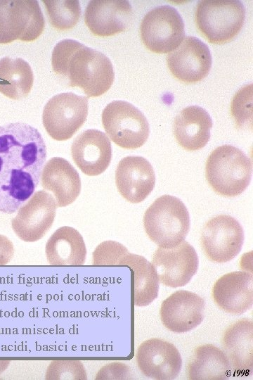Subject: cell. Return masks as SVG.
Wrapping results in <instances>:
<instances>
[{
    "mask_svg": "<svg viewBox=\"0 0 253 380\" xmlns=\"http://www.w3.org/2000/svg\"><path fill=\"white\" fill-rule=\"evenodd\" d=\"M187 370L188 377L191 380H224L231 374L226 354L212 344H205L195 349Z\"/></svg>",
    "mask_w": 253,
    "mask_h": 380,
    "instance_id": "d4e9b609",
    "label": "cell"
},
{
    "mask_svg": "<svg viewBox=\"0 0 253 380\" xmlns=\"http://www.w3.org/2000/svg\"><path fill=\"white\" fill-rule=\"evenodd\" d=\"M221 342L231 369L238 375H251L253 372L252 321L241 319L230 325L223 333Z\"/></svg>",
    "mask_w": 253,
    "mask_h": 380,
    "instance_id": "ffe728a7",
    "label": "cell"
},
{
    "mask_svg": "<svg viewBox=\"0 0 253 380\" xmlns=\"http://www.w3.org/2000/svg\"><path fill=\"white\" fill-rule=\"evenodd\" d=\"M244 231L231 215H220L207 222L201 234V246L206 256L219 263L233 260L241 251Z\"/></svg>",
    "mask_w": 253,
    "mask_h": 380,
    "instance_id": "30bf717a",
    "label": "cell"
},
{
    "mask_svg": "<svg viewBox=\"0 0 253 380\" xmlns=\"http://www.w3.org/2000/svg\"><path fill=\"white\" fill-rule=\"evenodd\" d=\"M0 92L11 99L26 97L34 83V75L30 65L20 58L4 57L0 60Z\"/></svg>",
    "mask_w": 253,
    "mask_h": 380,
    "instance_id": "484cf974",
    "label": "cell"
},
{
    "mask_svg": "<svg viewBox=\"0 0 253 380\" xmlns=\"http://www.w3.org/2000/svg\"><path fill=\"white\" fill-rule=\"evenodd\" d=\"M168 68L174 77L187 83L201 81L209 74L212 58L209 47L195 37H186L167 56Z\"/></svg>",
    "mask_w": 253,
    "mask_h": 380,
    "instance_id": "4fadbf2b",
    "label": "cell"
},
{
    "mask_svg": "<svg viewBox=\"0 0 253 380\" xmlns=\"http://www.w3.org/2000/svg\"><path fill=\"white\" fill-rule=\"evenodd\" d=\"M115 184L119 193L127 201L138 203L144 201L155 184L152 165L141 156H126L118 163Z\"/></svg>",
    "mask_w": 253,
    "mask_h": 380,
    "instance_id": "2e32d148",
    "label": "cell"
},
{
    "mask_svg": "<svg viewBox=\"0 0 253 380\" xmlns=\"http://www.w3.org/2000/svg\"><path fill=\"white\" fill-rule=\"evenodd\" d=\"M212 127V120L209 114L198 106L183 108L176 116L173 124L177 142L187 151L202 148L209 140Z\"/></svg>",
    "mask_w": 253,
    "mask_h": 380,
    "instance_id": "7402d4cb",
    "label": "cell"
},
{
    "mask_svg": "<svg viewBox=\"0 0 253 380\" xmlns=\"http://www.w3.org/2000/svg\"><path fill=\"white\" fill-rule=\"evenodd\" d=\"M136 357L141 372L153 379H174L181 369L182 360L178 349L160 338L143 341L138 348Z\"/></svg>",
    "mask_w": 253,
    "mask_h": 380,
    "instance_id": "5bb4252c",
    "label": "cell"
},
{
    "mask_svg": "<svg viewBox=\"0 0 253 380\" xmlns=\"http://www.w3.org/2000/svg\"><path fill=\"white\" fill-rule=\"evenodd\" d=\"M102 122L110 139L123 148H139L149 137L146 117L126 101H114L108 103L102 112Z\"/></svg>",
    "mask_w": 253,
    "mask_h": 380,
    "instance_id": "8992f818",
    "label": "cell"
},
{
    "mask_svg": "<svg viewBox=\"0 0 253 380\" xmlns=\"http://www.w3.org/2000/svg\"><path fill=\"white\" fill-rule=\"evenodd\" d=\"M72 159L86 175H100L108 167L112 147L107 135L98 129H86L78 135L71 146Z\"/></svg>",
    "mask_w": 253,
    "mask_h": 380,
    "instance_id": "ac0fdd59",
    "label": "cell"
},
{
    "mask_svg": "<svg viewBox=\"0 0 253 380\" xmlns=\"http://www.w3.org/2000/svg\"><path fill=\"white\" fill-rule=\"evenodd\" d=\"M212 298L223 311L241 315L253 304V275L235 271L221 277L212 288Z\"/></svg>",
    "mask_w": 253,
    "mask_h": 380,
    "instance_id": "d6986e66",
    "label": "cell"
},
{
    "mask_svg": "<svg viewBox=\"0 0 253 380\" xmlns=\"http://www.w3.org/2000/svg\"><path fill=\"white\" fill-rule=\"evenodd\" d=\"M40 132L24 122L0 126V213H15L33 195L46 160Z\"/></svg>",
    "mask_w": 253,
    "mask_h": 380,
    "instance_id": "6da1fadb",
    "label": "cell"
},
{
    "mask_svg": "<svg viewBox=\"0 0 253 380\" xmlns=\"http://www.w3.org/2000/svg\"><path fill=\"white\" fill-rule=\"evenodd\" d=\"M198 262L195 248L183 241L174 247H159L153 254L152 264L160 282L177 288L190 281L197 270Z\"/></svg>",
    "mask_w": 253,
    "mask_h": 380,
    "instance_id": "7c38bea8",
    "label": "cell"
},
{
    "mask_svg": "<svg viewBox=\"0 0 253 380\" xmlns=\"http://www.w3.org/2000/svg\"><path fill=\"white\" fill-rule=\"evenodd\" d=\"M45 21L36 0H0V44L16 39L33 42L43 32Z\"/></svg>",
    "mask_w": 253,
    "mask_h": 380,
    "instance_id": "52a82bcc",
    "label": "cell"
},
{
    "mask_svg": "<svg viewBox=\"0 0 253 380\" xmlns=\"http://www.w3.org/2000/svg\"><path fill=\"white\" fill-rule=\"evenodd\" d=\"M52 26L58 30H67L74 27L81 15L79 2L77 0L42 1Z\"/></svg>",
    "mask_w": 253,
    "mask_h": 380,
    "instance_id": "4316f807",
    "label": "cell"
},
{
    "mask_svg": "<svg viewBox=\"0 0 253 380\" xmlns=\"http://www.w3.org/2000/svg\"><path fill=\"white\" fill-rule=\"evenodd\" d=\"M129 251L122 244L106 241L100 243L93 253V265L117 266L119 260Z\"/></svg>",
    "mask_w": 253,
    "mask_h": 380,
    "instance_id": "f546056e",
    "label": "cell"
},
{
    "mask_svg": "<svg viewBox=\"0 0 253 380\" xmlns=\"http://www.w3.org/2000/svg\"><path fill=\"white\" fill-rule=\"evenodd\" d=\"M51 194L38 191L19 209L11 221L15 234L25 242L42 239L51 227L57 208Z\"/></svg>",
    "mask_w": 253,
    "mask_h": 380,
    "instance_id": "8fae6325",
    "label": "cell"
},
{
    "mask_svg": "<svg viewBox=\"0 0 253 380\" xmlns=\"http://www.w3.org/2000/svg\"><path fill=\"white\" fill-rule=\"evenodd\" d=\"M53 72L79 87L89 97H97L111 87L115 72L110 60L103 53L73 39H63L54 46Z\"/></svg>",
    "mask_w": 253,
    "mask_h": 380,
    "instance_id": "7a4b0ae2",
    "label": "cell"
},
{
    "mask_svg": "<svg viewBox=\"0 0 253 380\" xmlns=\"http://www.w3.org/2000/svg\"><path fill=\"white\" fill-rule=\"evenodd\" d=\"M14 255V246L6 236L0 234V266L8 264Z\"/></svg>",
    "mask_w": 253,
    "mask_h": 380,
    "instance_id": "1f68e13d",
    "label": "cell"
},
{
    "mask_svg": "<svg viewBox=\"0 0 253 380\" xmlns=\"http://www.w3.org/2000/svg\"><path fill=\"white\" fill-rule=\"evenodd\" d=\"M252 175L251 159L232 145L216 148L205 165L207 182L215 192L226 197L241 194L249 184Z\"/></svg>",
    "mask_w": 253,
    "mask_h": 380,
    "instance_id": "3957f363",
    "label": "cell"
},
{
    "mask_svg": "<svg viewBox=\"0 0 253 380\" xmlns=\"http://www.w3.org/2000/svg\"><path fill=\"white\" fill-rule=\"evenodd\" d=\"M45 379H86V374L79 360H54L48 367Z\"/></svg>",
    "mask_w": 253,
    "mask_h": 380,
    "instance_id": "f1b7e54d",
    "label": "cell"
},
{
    "mask_svg": "<svg viewBox=\"0 0 253 380\" xmlns=\"http://www.w3.org/2000/svg\"><path fill=\"white\" fill-rule=\"evenodd\" d=\"M45 252L48 262L54 266L83 265L86 248L80 233L73 227L58 228L46 242Z\"/></svg>",
    "mask_w": 253,
    "mask_h": 380,
    "instance_id": "603a6c76",
    "label": "cell"
},
{
    "mask_svg": "<svg viewBox=\"0 0 253 380\" xmlns=\"http://www.w3.org/2000/svg\"><path fill=\"white\" fill-rule=\"evenodd\" d=\"M41 186L51 191L58 207L72 203L81 191V180L75 168L60 157L51 158L44 166Z\"/></svg>",
    "mask_w": 253,
    "mask_h": 380,
    "instance_id": "44dd1931",
    "label": "cell"
},
{
    "mask_svg": "<svg viewBox=\"0 0 253 380\" xmlns=\"http://www.w3.org/2000/svg\"><path fill=\"white\" fill-rule=\"evenodd\" d=\"M133 19V9L126 0H93L84 13V22L91 32L109 37L125 31Z\"/></svg>",
    "mask_w": 253,
    "mask_h": 380,
    "instance_id": "e0dca14e",
    "label": "cell"
},
{
    "mask_svg": "<svg viewBox=\"0 0 253 380\" xmlns=\"http://www.w3.org/2000/svg\"><path fill=\"white\" fill-rule=\"evenodd\" d=\"M245 8L238 0H203L197 5L195 20L198 30L210 43L223 44L241 30Z\"/></svg>",
    "mask_w": 253,
    "mask_h": 380,
    "instance_id": "5b68a950",
    "label": "cell"
},
{
    "mask_svg": "<svg viewBox=\"0 0 253 380\" xmlns=\"http://www.w3.org/2000/svg\"><path fill=\"white\" fill-rule=\"evenodd\" d=\"M140 35L144 46L156 53L175 49L183 39L185 25L176 8L169 5L155 7L143 17Z\"/></svg>",
    "mask_w": 253,
    "mask_h": 380,
    "instance_id": "9c48e42d",
    "label": "cell"
},
{
    "mask_svg": "<svg viewBox=\"0 0 253 380\" xmlns=\"http://www.w3.org/2000/svg\"><path fill=\"white\" fill-rule=\"evenodd\" d=\"M204 299L195 293L179 290L161 304L160 315L163 325L175 333H184L197 327L203 320Z\"/></svg>",
    "mask_w": 253,
    "mask_h": 380,
    "instance_id": "9a60e30c",
    "label": "cell"
},
{
    "mask_svg": "<svg viewBox=\"0 0 253 380\" xmlns=\"http://www.w3.org/2000/svg\"><path fill=\"white\" fill-rule=\"evenodd\" d=\"M117 266H127L131 269L136 306L148 305L157 298L159 279L153 264L144 257L129 252L119 260Z\"/></svg>",
    "mask_w": 253,
    "mask_h": 380,
    "instance_id": "cb8c5ba5",
    "label": "cell"
},
{
    "mask_svg": "<svg viewBox=\"0 0 253 380\" xmlns=\"http://www.w3.org/2000/svg\"><path fill=\"white\" fill-rule=\"evenodd\" d=\"M88 99L72 92L51 98L44 107L43 125L56 141L70 139L84 125L88 115Z\"/></svg>",
    "mask_w": 253,
    "mask_h": 380,
    "instance_id": "ba28073f",
    "label": "cell"
},
{
    "mask_svg": "<svg viewBox=\"0 0 253 380\" xmlns=\"http://www.w3.org/2000/svg\"><path fill=\"white\" fill-rule=\"evenodd\" d=\"M233 118L238 129L252 127V84L240 89L233 98L231 106Z\"/></svg>",
    "mask_w": 253,
    "mask_h": 380,
    "instance_id": "83f0119b",
    "label": "cell"
},
{
    "mask_svg": "<svg viewBox=\"0 0 253 380\" xmlns=\"http://www.w3.org/2000/svg\"><path fill=\"white\" fill-rule=\"evenodd\" d=\"M143 226L148 237L160 247H174L184 241L190 230L189 213L179 198L164 195L145 212Z\"/></svg>",
    "mask_w": 253,
    "mask_h": 380,
    "instance_id": "277c9868",
    "label": "cell"
},
{
    "mask_svg": "<svg viewBox=\"0 0 253 380\" xmlns=\"http://www.w3.org/2000/svg\"><path fill=\"white\" fill-rule=\"evenodd\" d=\"M129 368L124 364L115 362L103 367L97 374L96 379H124L130 373Z\"/></svg>",
    "mask_w": 253,
    "mask_h": 380,
    "instance_id": "4dcf8cb0",
    "label": "cell"
}]
</instances>
